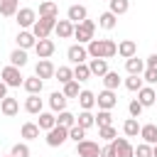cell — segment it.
Returning <instances> with one entry per match:
<instances>
[{
	"label": "cell",
	"instance_id": "1",
	"mask_svg": "<svg viewBox=\"0 0 157 157\" xmlns=\"http://www.w3.org/2000/svg\"><path fill=\"white\" fill-rule=\"evenodd\" d=\"M86 49H88V59H110L118 54V44L113 39H91Z\"/></svg>",
	"mask_w": 157,
	"mask_h": 157
},
{
	"label": "cell",
	"instance_id": "2",
	"mask_svg": "<svg viewBox=\"0 0 157 157\" xmlns=\"http://www.w3.org/2000/svg\"><path fill=\"white\" fill-rule=\"evenodd\" d=\"M56 22H59L56 17H37V22L32 25V34L37 39H49V34L54 32Z\"/></svg>",
	"mask_w": 157,
	"mask_h": 157
},
{
	"label": "cell",
	"instance_id": "3",
	"mask_svg": "<svg viewBox=\"0 0 157 157\" xmlns=\"http://www.w3.org/2000/svg\"><path fill=\"white\" fill-rule=\"evenodd\" d=\"M96 34V22L93 20H83V22H78V25H74V37L78 39V44H88L91 39H96L93 37Z\"/></svg>",
	"mask_w": 157,
	"mask_h": 157
},
{
	"label": "cell",
	"instance_id": "4",
	"mask_svg": "<svg viewBox=\"0 0 157 157\" xmlns=\"http://www.w3.org/2000/svg\"><path fill=\"white\" fill-rule=\"evenodd\" d=\"M0 81H2L7 88H20V86L25 83V76L20 74V69H17V66L7 64V66L0 71Z\"/></svg>",
	"mask_w": 157,
	"mask_h": 157
},
{
	"label": "cell",
	"instance_id": "5",
	"mask_svg": "<svg viewBox=\"0 0 157 157\" xmlns=\"http://www.w3.org/2000/svg\"><path fill=\"white\" fill-rule=\"evenodd\" d=\"M47 145L49 147H61L66 140H69V128H61V125H54L49 132H47Z\"/></svg>",
	"mask_w": 157,
	"mask_h": 157
},
{
	"label": "cell",
	"instance_id": "6",
	"mask_svg": "<svg viewBox=\"0 0 157 157\" xmlns=\"http://www.w3.org/2000/svg\"><path fill=\"white\" fill-rule=\"evenodd\" d=\"M66 59L76 66V64H86L88 61V49H86V44H71L69 49H66Z\"/></svg>",
	"mask_w": 157,
	"mask_h": 157
},
{
	"label": "cell",
	"instance_id": "7",
	"mask_svg": "<svg viewBox=\"0 0 157 157\" xmlns=\"http://www.w3.org/2000/svg\"><path fill=\"white\" fill-rule=\"evenodd\" d=\"M15 22L22 27V29H32V25L37 22V12L32 7H20V12L15 15Z\"/></svg>",
	"mask_w": 157,
	"mask_h": 157
},
{
	"label": "cell",
	"instance_id": "8",
	"mask_svg": "<svg viewBox=\"0 0 157 157\" xmlns=\"http://www.w3.org/2000/svg\"><path fill=\"white\" fill-rule=\"evenodd\" d=\"M115 103H118V96H115V91H108V88H103V91L96 96V105H98V110H110V108H115Z\"/></svg>",
	"mask_w": 157,
	"mask_h": 157
},
{
	"label": "cell",
	"instance_id": "9",
	"mask_svg": "<svg viewBox=\"0 0 157 157\" xmlns=\"http://www.w3.org/2000/svg\"><path fill=\"white\" fill-rule=\"evenodd\" d=\"M76 152H78V157H101V147L93 140H81L76 145Z\"/></svg>",
	"mask_w": 157,
	"mask_h": 157
},
{
	"label": "cell",
	"instance_id": "10",
	"mask_svg": "<svg viewBox=\"0 0 157 157\" xmlns=\"http://www.w3.org/2000/svg\"><path fill=\"white\" fill-rule=\"evenodd\" d=\"M54 74H56V66H54L49 59H39V61H37L34 76H39V78L44 81V78H54Z\"/></svg>",
	"mask_w": 157,
	"mask_h": 157
},
{
	"label": "cell",
	"instance_id": "11",
	"mask_svg": "<svg viewBox=\"0 0 157 157\" xmlns=\"http://www.w3.org/2000/svg\"><path fill=\"white\" fill-rule=\"evenodd\" d=\"M0 113H2L5 118H15V115L20 113V101L12 98V96H5V98L0 101Z\"/></svg>",
	"mask_w": 157,
	"mask_h": 157
},
{
	"label": "cell",
	"instance_id": "12",
	"mask_svg": "<svg viewBox=\"0 0 157 157\" xmlns=\"http://www.w3.org/2000/svg\"><path fill=\"white\" fill-rule=\"evenodd\" d=\"M113 147H115V155L118 157H135V147L128 137H115L113 140Z\"/></svg>",
	"mask_w": 157,
	"mask_h": 157
},
{
	"label": "cell",
	"instance_id": "13",
	"mask_svg": "<svg viewBox=\"0 0 157 157\" xmlns=\"http://www.w3.org/2000/svg\"><path fill=\"white\" fill-rule=\"evenodd\" d=\"M15 42H17V47H20V49H25V52H27V49H34V44H37V37L32 34V29H20Z\"/></svg>",
	"mask_w": 157,
	"mask_h": 157
},
{
	"label": "cell",
	"instance_id": "14",
	"mask_svg": "<svg viewBox=\"0 0 157 157\" xmlns=\"http://www.w3.org/2000/svg\"><path fill=\"white\" fill-rule=\"evenodd\" d=\"M54 49H56V44L52 39H37V44H34V52L39 59H49L54 54Z\"/></svg>",
	"mask_w": 157,
	"mask_h": 157
},
{
	"label": "cell",
	"instance_id": "15",
	"mask_svg": "<svg viewBox=\"0 0 157 157\" xmlns=\"http://www.w3.org/2000/svg\"><path fill=\"white\" fill-rule=\"evenodd\" d=\"M22 88H25L29 96H39V93H42V88H44V81H42L39 76H25Z\"/></svg>",
	"mask_w": 157,
	"mask_h": 157
},
{
	"label": "cell",
	"instance_id": "16",
	"mask_svg": "<svg viewBox=\"0 0 157 157\" xmlns=\"http://www.w3.org/2000/svg\"><path fill=\"white\" fill-rule=\"evenodd\" d=\"M137 101H140L145 108H150V105L157 103V91H155L152 86H142V88L137 91Z\"/></svg>",
	"mask_w": 157,
	"mask_h": 157
},
{
	"label": "cell",
	"instance_id": "17",
	"mask_svg": "<svg viewBox=\"0 0 157 157\" xmlns=\"http://www.w3.org/2000/svg\"><path fill=\"white\" fill-rule=\"evenodd\" d=\"M118 56H123V59H132V56H137V44H135L132 39H123V42H118Z\"/></svg>",
	"mask_w": 157,
	"mask_h": 157
},
{
	"label": "cell",
	"instance_id": "18",
	"mask_svg": "<svg viewBox=\"0 0 157 157\" xmlns=\"http://www.w3.org/2000/svg\"><path fill=\"white\" fill-rule=\"evenodd\" d=\"M54 34H56L59 39H69V37H74V22H71V20H59L56 27H54Z\"/></svg>",
	"mask_w": 157,
	"mask_h": 157
},
{
	"label": "cell",
	"instance_id": "19",
	"mask_svg": "<svg viewBox=\"0 0 157 157\" xmlns=\"http://www.w3.org/2000/svg\"><path fill=\"white\" fill-rule=\"evenodd\" d=\"M86 17H88V10H86L83 5H71V7H69V12H66V20H71L74 25L83 22Z\"/></svg>",
	"mask_w": 157,
	"mask_h": 157
},
{
	"label": "cell",
	"instance_id": "20",
	"mask_svg": "<svg viewBox=\"0 0 157 157\" xmlns=\"http://www.w3.org/2000/svg\"><path fill=\"white\" fill-rule=\"evenodd\" d=\"M125 69H128V74H130V76H142L147 66H145V61H142V59L132 56V59H125Z\"/></svg>",
	"mask_w": 157,
	"mask_h": 157
},
{
	"label": "cell",
	"instance_id": "21",
	"mask_svg": "<svg viewBox=\"0 0 157 157\" xmlns=\"http://www.w3.org/2000/svg\"><path fill=\"white\" fill-rule=\"evenodd\" d=\"M88 69H91V76H105L108 74V59H88Z\"/></svg>",
	"mask_w": 157,
	"mask_h": 157
},
{
	"label": "cell",
	"instance_id": "22",
	"mask_svg": "<svg viewBox=\"0 0 157 157\" xmlns=\"http://www.w3.org/2000/svg\"><path fill=\"white\" fill-rule=\"evenodd\" d=\"M66 96L61 93V91H54L52 96H49V108L54 110V113H61V110H66Z\"/></svg>",
	"mask_w": 157,
	"mask_h": 157
},
{
	"label": "cell",
	"instance_id": "23",
	"mask_svg": "<svg viewBox=\"0 0 157 157\" xmlns=\"http://www.w3.org/2000/svg\"><path fill=\"white\" fill-rule=\"evenodd\" d=\"M140 137H142V142H147V145H157V125H155V123L142 125V128H140Z\"/></svg>",
	"mask_w": 157,
	"mask_h": 157
},
{
	"label": "cell",
	"instance_id": "24",
	"mask_svg": "<svg viewBox=\"0 0 157 157\" xmlns=\"http://www.w3.org/2000/svg\"><path fill=\"white\" fill-rule=\"evenodd\" d=\"M78 105H81V110H91L93 105H96V93L93 91H88V88H83L81 93H78Z\"/></svg>",
	"mask_w": 157,
	"mask_h": 157
},
{
	"label": "cell",
	"instance_id": "25",
	"mask_svg": "<svg viewBox=\"0 0 157 157\" xmlns=\"http://www.w3.org/2000/svg\"><path fill=\"white\" fill-rule=\"evenodd\" d=\"M20 12V0H0V15L2 17H15Z\"/></svg>",
	"mask_w": 157,
	"mask_h": 157
},
{
	"label": "cell",
	"instance_id": "26",
	"mask_svg": "<svg viewBox=\"0 0 157 157\" xmlns=\"http://www.w3.org/2000/svg\"><path fill=\"white\" fill-rule=\"evenodd\" d=\"M25 110L32 113V115H39L42 113V98L39 96H27L25 98Z\"/></svg>",
	"mask_w": 157,
	"mask_h": 157
},
{
	"label": "cell",
	"instance_id": "27",
	"mask_svg": "<svg viewBox=\"0 0 157 157\" xmlns=\"http://www.w3.org/2000/svg\"><path fill=\"white\" fill-rule=\"evenodd\" d=\"M37 125H39V130H47V132H49V130L56 125V115H54V113H44V110H42V113H39Z\"/></svg>",
	"mask_w": 157,
	"mask_h": 157
},
{
	"label": "cell",
	"instance_id": "28",
	"mask_svg": "<svg viewBox=\"0 0 157 157\" xmlns=\"http://www.w3.org/2000/svg\"><path fill=\"white\" fill-rule=\"evenodd\" d=\"M76 125H81L83 130H88V128L96 125V115H93L91 110H81V113L76 115Z\"/></svg>",
	"mask_w": 157,
	"mask_h": 157
},
{
	"label": "cell",
	"instance_id": "29",
	"mask_svg": "<svg viewBox=\"0 0 157 157\" xmlns=\"http://www.w3.org/2000/svg\"><path fill=\"white\" fill-rule=\"evenodd\" d=\"M140 123H137V118H128L125 123H123V132H125V137H137L140 135Z\"/></svg>",
	"mask_w": 157,
	"mask_h": 157
},
{
	"label": "cell",
	"instance_id": "30",
	"mask_svg": "<svg viewBox=\"0 0 157 157\" xmlns=\"http://www.w3.org/2000/svg\"><path fill=\"white\" fill-rule=\"evenodd\" d=\"M59 15V7L54 0H47V2H39V17H56Z\"/></svg>",
	"mask_w": 157,
	"mask_h": 157
},
{
	"label": "cell",
	"instance_id": "31",
	"mask_svg": "<svg viewBox=\"0 0 157 157\" xmlns=\"http://www.w3.org/2000/svg\"><path fill=\"white\" fill-rule=\"evenodd\" d=\"M120 83H123V78L118 76V71H108L103 76V88H108V91H115Z\"/></svg>",
	"mask_w": 157,
	"mask_h": 157
},
{
	"label": "cell",
	"instance_id": "32",
	"mask_svg": "<svg viewBox=\"0 0 157 157\" xmlns=\"http://www.w3.org/2000/svg\"><path fill=\"white\" fill-rule=\"evenodd\" d=\"M108 10L118 17V15H125L128 10H130V0H110L108 2Z\"/></svg>",
	"mask_w": 157,
	"mask_h": 157
},
{
	"label": "cell",
	"instance_id": "33",
	"mask_svg": "<svg viewBox=\"0 0 157 157\" xmlns=\"http://www.w3.org/2000/svg\"><path fill=\"white\" fill-rule=\"evenodd\" d=\"M88 78H91V69H88V64H76V66H74V81L83 83V81H88Z\"/></svg>",
	"mask_w": 157,
	"mask_h": 157
},
{
	"label": "cell",
	"instance_id": "34",
	"mask_svg": "<svg viewBox=\"0 0 157 157\" xmlns=\"http://www.w3.org/2000/svg\"><path fill=\"white\" fill-rule=\"evenodd\" d=\"M20 135H22L25 140H37V137H39V125H37V123H25L22 130H20Z\"/></svg>",
	"mask_w": 157,
	"mask_h": 157
},
{
	"label": "cell",
	"instance_id": "35",
	"mask_svg": "<svg viewBox=\"0 0 157 157\" xmlns=\"http://www.w3.org/2000/svg\"><path fill=\"white\" fill-rule=\"evenodd\" d=\"M115 25H118V17H115L110 10H108V12H103V15L98 17V27H103V29H113Z\"/></svg>",
	"mask_w": 157,
	"mask_h": 157
},
{
	"label": "cell",
	"instance_id": "36",
	"mask_svg": "<svg viewBox=\"0 0 157 157\" xmlns=\"http://www.w3.org/2000/svg\"><path fill=\"white\" fill-rule=\"evenodd\" d=\"M10 64H12V66H17V69H22V66L27 64V52L17 47V49L10 54Z\"/></svg>",
	"mask_w": 157,
	"mask_h": 157
},
{
	"label": "cell",
	"instance_id": "37",
	"mask_svg": "<svg viewBox=\"0 0 157 157\" xmlns=\"http://www.w3.org/2000/svg\"><path fill=\"white\" fill-rule=\"evenodd\" d=\"M54 78H56L59 83H69V81H74V69H69V66H59L56 74H54Z\"/></svg>",
	"mask_w": 157,
	"mask_h": 157
},
{
	"label": "cell",
	"instance_id": "38",
	"mask_svg": "<svg viewBox=\"0 0 157 157\" xmlns=\"http://www.w3.org/2000/svg\"><path fill=\"white\" fill-rule=\"evenodd\" d=\"M56 125H61V128H74V125H76V115L69 113V110H61L59 118H56Z\"/></svg>",
	"mask_w": 157,
	"mask_h": 157
},
{
	"label": "cell",
	"instance_id": "39",
	"mask_svg": "<svg viewBox=\"0 0 157 157\" xmlns=\"http://www.w3.org/2000/svg\"><path fill=\"white\" fill-rule=\"evenodd\" d=\"M123 83H125V88H128V91H132V93H135V91H140V88L145 86L142 76H128V78H125Z\"/></svg>",
	"mask_w": 157,
	"mask_h": 157
},
{
	"label": "cell",
	"instance_id": "40",
	"mask_svg": "<svg viewBox=\"0 0 157 157\" xmlns=\"http://www.w3.org/2000/svg\"><path fill=\"white\" fill-rule=\"evenodd\" d=\"M83 88H78V81H69V83H64V96L66 98H78V93H81Z\"/></svg>",
	"mask_w": 157,
	"mask_h": 157
},
{
	"label": "cell",
	"instance_id": "41",
	"mask_svg": "<svg viewBox=\"0 0 157 157\" xmlns=\"http://www.w3.org/2000/svg\"><path fill=\"white\" fill-rule=\"evenodd\" d=\"M96 125H98V128H108V125H113V115H110V110H98V115H96Z\"/></svg>",
	"mask_w": 157,
	"mask_h": 157
},
{
	"label": "cell",
	"instance_id": "42",
	"mask_svg": "<svg viewBox=\"0 0 157 157\" xmlns=\"http://www.w3.org/2000/svg\"><path fill=\"white\" fill-rule=\"evenodd\" d=\"M69 140H74V142L78 145L81 140H86V130H83L81 125H74V128H69Z\"/></svg>",
	"mask_w": 157,
	"mask_h": 157
},
{
	"label": "cell",
	"instance_id": "43",
	"mask_svg": "<svg viewBox=\"0 0 157 157\" xmlns=\"http://www.w3.org/2000/svg\"><path fill=\"white\" fill-rule=\"evenodd\" d=\"M12 157H29L32 152H29V145L27 142H17V145H12V152H10Z\"/></svg>",
	"mask_w": 157,
	"mask_h": 157
},
{
	"label": "cell",
	"instance_id": "44",
	"mask_svg": "<svg viewBox=\"0 0 157 157\" xmlns=\"http://www.w3.org/2000/svg\"><path fill=\"white\" fill-rule=\"evenodd\" d=\"M142 108H145V105H142L137 98H132V101L128 103V113H130V118H140V115H142Z\"/></svg>",
	"mask_w": 157,
	"mask_h": 157
},
{
	"label": "cell",
	"instance_id": "45",
	"mask_svg": "<svg viewBox=\"0 0 157 157\" xmlns=\"http://www.w3.org/2000/svg\"><path fill=\"white\" fill-rule=\"evenodd\" d=\"M98 137H103V140L113 142V140L118 137V132H115V128H113V125H108V128H98Z\"/></svg>",
	"mask_w": 157,
	"mask_h": 157
},
{
	"label": "cell",
	"instance_id": "46",
	"mask_svg": "<svg viewBox=\"0 0 157 157\" xmlns=\"http://www.w3.org/2000/svg\"><path fill=\"white\" fill-rule=\"evenodd\" d=\"M135 157H152V145L140 142V145L135 147Z\"/></svg>",
	"mask_w": 157,
	"mask_h": 157
},
{
	"label": "cell",
	"instance_id": "47",
	"mask_svg": "<svg viewBox=\"0 0 157 157\" xmlns=\"http://www.w3.org/2000/svg\"><path fill=\"white\" fill-rule=\"evenodd\" d=\"M142 81L145 83H157V69H145V74H142Z\"/></svg>",
	"mask_w": 157,
	"mask_h": 157
},
{
	"label": "cell",
	"instance_id": "48",
	"mask_svg": "<svg viewBox=\"0 0 157 157\" xmlns=\"http://www.w3.org/2000/svg\"><path fill=\"white\" fill-rule=\"evenodd\" d=\"M101 157H118V155H115V147H113V142H108L105 147H101Z\"/></svg>",
	"mask_w": 157,
	"mask_h": 157
},
{
	"label": "cell",
	"instance_id": "49",
	"mask_svg": "<svg viewBox=\"0 0 157 157\" xmlns=\"http://www.w3.org/2000/svg\"><path fill=\"white\" fill-rule=\"evenodd\" d=\"M145 66H147V69H157V54H150V56L145 59Z\"/></svg>",
	"mask_w": 157,
	"mask_h": 157
},
{
	"label": "cell",
	"instance_id": "50",
	"mask_svg": "<svg viewBox=\"0 0 157 157\" xmlns=\"http://www.w3.org/2000/svg\"><path fill=\"white\" fill-rule=\"evenodd\" d=\"M5 96H7V86H5V83H2V81H0V101H2V98H5Z\"/></svg>",
	"mask_w": 157,
	"mask_h": 157
},
{
	"label": "cell",
	"instance_id": "51",
	"mask_svg": "<svg viewBox=\"0 0 157 157\" xmlns=\"http://www.w3.org/2000/svg\"><path fill=\"white\" fill-rule=\"evenodd\" d=\"M152 157H157V145H152Z\"/></svg>",
	"mask_w": 157,
	"mask_h": 157
},
{
	"label": "cell",
	"instance_id": "52",
	"mask_svg": "<svg viewBox=\"0 0 157 157\" xmlns=\"http://www.w3.org/2000/svg\"><path fill=\"white\" fill-rule=\"evenodd\" d=\"M0 157H12V155H0Z\"/></svg>",
	"mask_w": 157,
	"mask_h": 157
},
{
	"label": "cell",
	"instance_id": "53",
	"mask_svg": "<svg viewBox=\"0 0 157 157\" xmlns=\"http://www.w3.org/2000/svg\"><path fill=\"white\" fill-rule=\"evenodd\" d=\"M39 2H47V0H39Z\"/></svg>",
	"mask_w": 157,
	"mask_h": 157
},
{
	"label": "cell",
	"instance_id": "54",
	"mask_svg": "<svg viewBox=\"0 0 157 157\" xmlns=\"http://www.w3.org/2000/svg\"><path fill=\"white\" fill-rule=\"evenodd\" d=\"M105 2H110V0H105Z\"/></svg>",
	"mask_w": 157,
	"mask_h": 157
},
{
	"label": "cell",
	"instance_id": "55",
	"mask_svg": "<svg viewBox=\"0 0 157 157\" xmlns=\"http://www.w3.org/2000/svg\"><path fill=\"white\" fill-rule=\"evenodd\" d=\"M155 105H157V103H155Z\"/></svg>",
	"mask_w": 157,
	"mask_h": 157
}]
</instances>
